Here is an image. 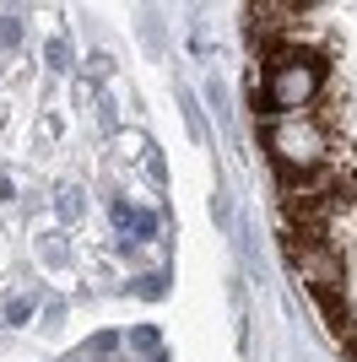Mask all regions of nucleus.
Returning <instances> with one entry per match:
<instances>
[{
  "instance_id": "nucleus-5",
  "label": "nucleus",
  "mask_w": 357,
  "mask_h": 362,
  "mask_svg": "<svg viewBox=\"0 0 357 362\" xmlns=\"http://www.w3.org/2000/svg\"><path fill=\"white\" fill-rule=\"evenodd\" d=\"M303 22H309V6H293V0H254L249 6V33L254 44H287V38H303Z\"/></svg>"
},
{
  "instance_id": "nucleus-1",
  "label": "nucleus",
  "mask_w": 357,
  "mask_h": 362,
  "mask_svg": "<svg viewBox=\"0 0 357 362\" xmlns=\"http://www.w3.org/2000/svg\"><path fill=\"white\" fill-rule=\"evenodd\" d=\"M266 76L249 71V87L254 98H260V108H266L271 119H298V114H309L314 98H319V87H325V60L314 54L303 38H287V44L266 49Z\"/></svg>"
},
{
  "instance_id": "nucleus-2",
  "label": "nucleus",
  "mask_w": 357,
  "mask_h": 362,
  "mask_svg": "<svg viewBox=\"0 0 357 362\" xmlns=\"http://www.w3.org/2000/svg\"><path fill=\"white\" fill-rule=\"evenodd\" d=\"M260 141H266V151L276 157V168H282V173H293V179H309V173H319V168L330 163V151H336V146H330L325 119H314V114L260 124Z\"/></svg>"
},
{
  "instance_id": "nucleus-6",
  "label": "nucleus",
  "mask_w": 357,
  "mask_h": 362,
  "mask_svg": "<svg viewBox=\"0 0 357 362\" xmlns=\"http://www.w3.org/2000/svg\"><path fill=\"white\" fill-rule=\"evenodd\" d=\"M314 179L325 184L336 200H357V146H336V151H330V163L319 168Z\"/></svg>"
},
{
  "instance_id": "nucleus-3",
  "label": "nucleus",
  "mask_w": 357,
  "mask_h": 362,
  "mask_svg": "<svg viewBox=\"0 0 357 362\" xmlns=\"http://www.w3.org/2000/svg\"><path fill=\"white\" fill-rule=\"evenodd\" d=\"M282 249H287V259H293L298 281H303L314 298H346V259H341V249L330 238L282 227Z\"/></svg>"
},
{
  "instance_id": "nucleus-4",
  "label": "nucleus",
  "mask_w": 357,
  "mask_h": 362,
  "mask_svg": "<svg viewBox=\"0 0 357 362\" xmlns=\"http://www.w3.org/2000/svg\"><path fill=\"white\" fill-rule=\"evenodd\" d=\"M336 206H341V200L330 195V189L314 179V173H309V179L282 173V227L325 238V227H330V216H336Z\"/></svg>"
}]
</instances>
